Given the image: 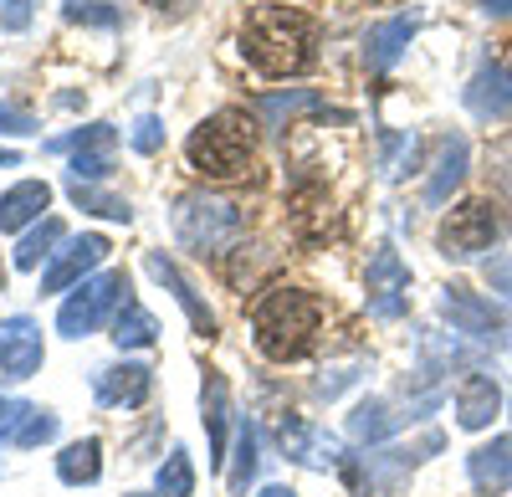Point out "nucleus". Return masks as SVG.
I'll use <instances>...</instances> for the list:
<instances>
[{
  "label": "nucleus",
  "instance_id": "c85d7f7f",
  "mask_svg": "<svg viewBox=\"0 0 512 497\" xmlns=\"http://www.w3.org/2000/svg\"><path fill=\"white\" fill-rule=\"evenodd\" d=\"M415 154H420L415 134H379V175L384 180H405Z\"/></svg>",
  "mask_w": 512,
  "mask_h": 497
},
{
  "label": "nucleus",
  "instance_id": "9b49d317",
  "mask_svg": "<svg viewBox=\"0 0 512 497\" xmlns=\"http://www.w3.org/2000/svg\"><path fill=\"white\" fill-rule=\"evenodd\" d=\"M108 252H113V246H108V236H98V231L72 236V241L62 246V252L52 257V267L41 272V293H67V287L88 282V272H93Z\"/></svg>",
  "mask_w": 512,
  "mask_h": 497
},
{
  "label": "nucleus",
  "instance_id": "c756f323",
  "mask_svg": "<svg viewBox=\"0 0 512 497\" xmlns=\"http://www.w3.org/2000/svg\"><path fill=\"white\" fill-rule=\"evenodd\" d=\"M113 144H118L113 123H88V129H72V134L47 139V154H82V149H113Z\"/></svg>",
  "mask_w": 512,
  "mask_h": 497
},
{
  "label": "nucleus",
  "instance_id": "6ab92c4d",
  "mask_svg": "<svg viewBox=\"0 0 512 497\" xmlns=\"http://www.w3.org/2000/svg\"><path fill=\"white\" fill-rule=\"evenodd\" d=\"M502 410V385L492 375H466L456 385V421L461 431H487Z\"/></svg>",
  "mask_w": 512,
  "mask_h": 497
},
{
  "label": "nucleus",
  "instance_id": "79ce46f5",
  "mask_svg": "<svg viewBox=\"0 0 512 497\" xmlns=\"http://www.w3.org/2000/svg\"><path fill=\"white\" fill-rule=\"evenodd\" d=\"M256 497H297V492H292V487H282V482H272V487H262Z\"/></svg>",
  "mask_w": 512,
  "mask_h": 497
},
{
  "label": "nucleus",
  "instance_id": "a211bd4d",
  "mask_svg": "<svg viewBox=\"0 0 512 497\" xmlns=\"http://www.w3.org/2000/svg\"><path fill=\"white\" fill-rule=\"evenodd\" d=\"M466 477H472V487L482 497H497L512 487V436H492L482 441L472 457H466Z\"/></svg>",
  "mask_w": 512,
  "mask_h": 497
},
{
  "label": "nucleus",
  "instance_id": "412c9836",
  "mask_svg": "<svg viewBox=\"0 0 512 497\" xmlns=\"http://www.w3.org/2000/svg\"><path fill=\"white\" fill-rule=\"evenodd\" d=\"M461 175H466V139H461V134H446V139L436 144V159H431L425 200H431V205H446V200H451V190L461 185Z\"/></svg>",
  "mask_w": 512,
  "mask_h": 497
},
{
  "label": "nucleus",
  "instance_id": "f03ea898",
  "mask_svg": "<svg viewBox=\"0 0 512 497\" xmlns=\"http://www.w3.org/2000/svg\"><path fill=\"white\" fill-rule=\"evenodd\" d=\"M318 328H323V303L308 287H267L251 308V339L277 364L303 359L318 339Z\"/></svg>",
  "mask_w": 512,
  "mask_h": 497
},
{
  "label": "nucleus",
  "instance_id": "5701e85b",
  "mask_svg": "<svg viewBox=\"0 0 512 497\" xmlns=\"http://www.w3.org/2000/svg\"><path fill=\"white\" fill-rule=\"evenodd\" d=\"M57 477H62L67 487H93V482L103 477V441H98V436H82V441L62 446Z\"/></svg>",
  "mask_w": 512,
  "mask_h": 497
},
{
  "label": "nucleus",
  "instance_id": "f8f14e48",
  "mask_svg": "<svg viewBox=\"0 0 512 497\" xmlns=\"http://www.w3.org/2000/svg\"><path fill=\"white\" fill-rule=\"evenodd\" d=\"M231 385L221 369H205V385H200V421H205V436H210V467H226V441H231Z\"/></svg>",
  "mask_w": 512,
  "mask_h": 497
},
{
  "label": "nucleus",
  "instance_id": "7c9ffc66",
  "mask_svg": "<svg viewBox=\"0 0 512 497\" xmlns=\"http://www.w3.org/2000/svg\"><path fill=\"white\" fill-rule=\"evenodd\" d=\"M190 492H195V462L185 446H175L159 462V497H190Z\"/></svg>",
  "mask_w": 512,
  "mask_h": 497
},
{
  "label": "nucleus",
  "instance_id": "b1692460",
  "mask_svg": "<svg viewBox=\"0 0 512 497\" xmlns=\"http://www.w3.org/2000/svg\"><path fill=\"white\" fill-rule=\"evenodd\" d=\"M400 426H405V416H395L390 400H359L354 416H349V436L359 446H379L384 436H395Z\"/></svg>",
  "mask_w": 512,
  "mask_h": 497
},
{
  "label": "nucleus",
  "instance_id": "49530a36",
  "mask_svg": "<svg viewBox=\"0 0 512 497\" xmlns=\"http://www.w3.org/2000/svg\"><path fill=\"white\" fill-rule=\"evenodd\" d=\"M154 6H175V0H154Z\"/></svg>",
  "mask_w": 512,
  "mask_h": 497
},
{
  "label": "nucleus",
  "instance_id": "20e7f679",
  "mask_svg": "<svg viewBox=\"0 0 512 497\" xmlns=\"http://www.w3.org/2000/svg\"><path fill=\"white\" fill-rule=\"evenodd\" d=\"M185 154H190L195 170L216 175V180L246 175V164H251V154H256V123H251L241 108H221V113H210L200 129L190 134Z\"/></svg>",
  "mask_w": 512,
  "mask_h": 497
},
{
  "label": "nucleus",
  "instance_id": "4c0bfd02",
  "mask_svg": "<svg viewBox=\"0 0 512 497\" xmlns=\"http://www.w3.org/2000/svg\"><path fill=\"white\" fill-rule=\"evenodd\" d=\"M21 416H26V405H21V400H6V395H0V446H16Z\"/></svg>",
  "mask_w": 512,
  "mask_h": 497
},
{
  "label": "nucleus",
  "instance_id": "f257e3e1",
  "mask_svg": "<svg viewBox=\"0 0 512 497\" xmlns=\"http://www.w3.org/2000/svg\"><path fill=\"white\" fill-rule=\"evenodd\" d=\"M318 26L297 6H256L241 26V57L267 77H297L313 67Z\"/></svg>",
  "mask_w": 512,
  "mask_h": 497
},
{
  "label": "nucleus",
  "instance_id": "423d86ee",
  "mask_svg": "<svg viewBox=\"0 0 512 497\" xmlns=\"http://www.w3.org/2000/svg\"><path fill=\"white\" fill-rule=\"evenodd\" d=\"M123 303H128V272H118V267L98 272L88 282H77L72 298L57 308V334L62 339H88L113 313H123Z\"/></svg>",
  "mask_w": 512,
  "mask_h": 497
},
{
  "label": "nucleus",
  "instance_id": "cd10ccee",
  "mask_svg": "<svg viewBox=\"0 0 512 497\" xmlns=\"http://www.w3.org/2000/svg\"><path fill=\"white\" fill-rule=\"evenodd\" d=\"M67 195L82 205V211H93V216H103V221H134V205H128L123 195H108V190H98V185H82V180H72L67 185Z\"/></svg>",
  "mask_w": 512,
  "mask_h": 497
},
{
  "label": "nucleus",
  "instance_id": "39448f33",
  "mask_svg": "<svg viewBox=\"0 0 512 497\" xmlns=\"http://www.w3.org/2000/svg\"><path fill=\"white\" fill-rule=\"evenodd\" d=\"M446 441L441 431H425L415 446H369L359 451V457H344V472L354 497H405V482H410V467L425 462V457H436Z\"/></svg>",
  "mask_w": 512,
  "mask_h": 497
},
{
  "label": "nucleus",
  "instance_id": "2f4dec72",
  "mask_svg": "<svg viewBox=\"0 0 512 497\" xmlns=\"http://www.w3.org/2000/svg\"><path fill=\"white\" fill-rule=\"evenodd\" d=\"M57 410H47V405H26V416H21V431H16V451H31V446H41V441H52L57 436Z\"/></svg>",
  "mask_w": 512,
  "mask_h": 497
},
{
  "label": "nucleus",
  "instance_id": "0eeeda50",
  "mask_svg": "<svg viewBox=\"0 0 512 497\" xmlns=\"http://www.w3.org/2000/svg\"><path fill=\"white\" fill-rule=\"evenodd\" d=\"M497 236H502V221L492 211V200H461V205H451V216L441 221L436 246H441L446 262H472V257L487 252Z\"/></svg>",
  "mask_w": 512,
  "mask_h": 497
},
{
  "label": "nucleus",
  "instance_id": "2eb2a0df",
  "mask_svg": "<svg viewBox=\"0 0 512 497\" xmlns=\"http://www.w3.org/2000/svg\"><path fill=\"white\" fill-rule=\"evenodd\" d=\"M277 441H282V457L303 462V467H344V451H338V441H333L328 431L308 426V421H297V416L282 421Z\"/></svg>",
  "mask_w": 512,
  "mask_h": 497
},
{
  "label": "nucleus",
  "instance_id": "58836bf2",
  "mask_svg": "<svg viewBox=\"0 0 512 497\" xmlns=\"http://www.w3.org/2000/svg\"><path fill=\"white\" fill-rule=\"evenodd\" d=\"M31 26V0H0V31H26Z\"/></svg>",
  "mask_w": 512,
  "mask_h": 497
},
{
  "label": "nucleus",
  "instance_id": "7ed1b4c3",
  "mask_svg": "<svg viewBox=\"0 0 512 497\" xmlns=\"http://www.w3.org/2000/svg\"><path fill=\"white\" fill-rule=\"evenodd\" d=\"M175 236L190 246V252L200 257H221L231 252V246L241 241L246 231V216H241V205L226 200V195H210V190H185L175 200Z\"/></svg>",
  "mask_w": 512,
  "mask_h": 497
},
{
  "label": "nucleus",
  "instance_id": "f3484780",
  "mask_svg": "<svg viewBox=\"0 0 512 497\" xmlns=\"http://www.w3.org/2000/svg\"><path fill=\"white\" fill-rule=\"evenodd\" d=\"M466 108H472L477 118H487V123L512 118V77L497 62H482L472 72V82H466Z\"/></svg>",
  "mask_w": 512,
  "mask_h": 497
},
{
  "label": "nucleus",
  "instance_id": "aec40b11",
  "mask_svg": "<svg viewBox=\"0 0 512 497\" xmlns=\"http://www.w3.org/2000/svg\"><path fill=\"white\" fill-rule=\"evenodd\" d=\"M52 205V185L47 180H16L0 195V231H26L41 221V211Z\"/></svg>",
  "mask_w": 512,
  "mask_h": 497
},
{
  "label": "nucleus",
  "instance_id": "ddd939ff",
  "mask_svg": "<svg viewBox=\"0 0 512 497\" xmlns=\"http://www.w3.org/2000/svg\"><path fill=\"white\" fill-rule=\"evenodd\" d=\"M144 272H149L154 282H164L169 293H175V303L185 308V318H190V328H195L200 339H216V313L205 308V298L195 293V282H190L175 262H169L164 252H149V257H144Z\"/></svg>",
  "mask_w": 512,
  "mask_h": 497
},
{
  "label": "nucleus",
  "instance_id": "a19ab883",
  "mask_svg": "<svg viewBox=\"0 0 512 497\" xmlns=\"http://www.w3.org/2000/svg\"><path fill=\"white\" fill-rule=\"evenodd\" d=\"M487 16H512V0H482Z\"/></svg>",
  "mask_w": 512,
  "mask_h": 497
},
{
  "label": "nucleus",
  "instance_id": "f704fd0d",
  "mask_svg": "<svg viewBox=\"0 0 512 497\" xmlns=\"http://www.w3.org/2000/svg\"><path fill=\"white\" fill-rule=\"evenodd\" d=\"M67 21H88V26H118V11L103 0H67Z\"/></svg>",
  "mask_w": 512,
  "mask_h": 497
},
{
  "label": "nucleus",
  "instance_id": "a18cd8bd",
  "mask_svg": "<svg viewBox=\"0 0 512 497\" xmlns=\"http://www.w3.org/2000/svg\"><path fill=\"white\" fill-rule=\"evenodd\" d=\"M123 497H154V492H123Z\"/></svg>",
  "mask_w": 512,
  "mask_h": 497
},
{
  "label": "nucleus",
  "instance_id": "4be33fe9",
  "mask_svg": "<svg viewBox=\"0 0 512 497\" xmlns=\"http://www.w3.org/2000/svg\"><path fill=\"white\" fill-rule=\"evenodd\" d=\"M251 108L262 113V123H267V129H292V118H303V113H328V108H323V98H318V93H308V88L262 93V98H256Z\"/></svg>",
  "mask_w": 512,
  "mask_h": 497
},
{
  "label": "nucleus",
  "instance_id": "ea45409f",
  "mask_svg": "<svg viewBox=\"0 0 512 497\" xmlns=\"http://www.w3.org/2000/svg\"><path fill=\"white\" fill-rule=\"evenodd\" d=\"M492 180H497V190L512 195V139H502V144L492 149Z\"/></svg>",
  "mask_w": 512,
  "mask_h": 497
},
{
  "label": "nucleus",
  "instance_id": "dca6fc26",
  "mask_svg": "<svg viewBox=\"0 0 512 497\" xmlns=\"http://www.w3.org/2000/svg\"><path fill=\"white\" fill-rule=\"evenodd\" d=\"M415 31H420V16H390V21L369 26V36H364V67L369 72H390L405 57V47L415 41Z\"/></svg>",
  "mask_w": 512,
  "mask_h": 497
},
{
  "label": "nucleus",
  "instance_id": "a878e982",
  "mask_svg": "<svg viewBox=\"0 0 512 497\" xmlns=\"http://www.w3.org/2000/svg\"><path fill=\"white\" fill-rule=\"evenodd\" d=\"M62 221L57 216H47V221H36L21 241H16V267L21 272H31V267H41V257H52V246H62Z\"/></svg>",
  "mask_w": 512,
  "mask_h": 497
},
{
  "label": "nucleus",
  "instance_id": "c9c22d12",
  "mask_svg": "<svg viewBox=\"0 0 512 497\" xmlns=\"http://www.w3.org/2000/svg\"><path fill=\"white\" fill-rule=\"evenodd\" d=\"M128 144H134L139 154H154V149L164 144V123H159L154 113H144V118H134V129H128Z\"/></svg>",
  "mask_w": 512,
  "mask_h": 497
},
{
  "label": "nucleus",
  "instance_id": "72a5a7b5",
  "mask_svg": "<svg viewBox=\"0 0 512 497\" xmlns=\"http://www.w3.org/2000/svg\"><path fill=\"white\" fill-rule=\"evenodd\" d=\"M113 175V149H82L72 154V180L93 185V180H108Z\"/></svg>",
  "mask_w": 512,
  "mask_h": 497
},
{
  "label": "nucleus",
  "instance_id": "4468645a",
  "mask_svg": "<svg viewBox=\"0 0 512 497\" xmlns=\"http://www.w3.org/2000/svg\"><path fill=\"white\" fill-rule=\"evenodd\" d=\"M149 390H154V369L149 364H108V369L93 375V395L108 410H134V405L149 400Z\"/></svg>",
  "mask_w": 512,
  "mask_h": 497
},
{
  "label": "nucleus",
  "instance_id": "9d476101",
  "mask_svg": "<svg viewBox=\"0 0 512 497\" xmlns=\"http://www.w3.org/2000/svg\"><path fill=\"white\" fill-rule=\"evenodd\" d=\"M41 359H47V344H41V323L16 313L0 323V380H31Z\"/></svg>",
  "mask_w": 512,
  "mask_h": 497
},
{
  "label": "nucleus",
  "instance_id": "473e14b6",
  "mask_svg": "<svg viewBox=\"0 0 512 497\" xmlns=\"http://www.w3.org/2000/svg\"><path fill=\"white\" fill-rule=\"evenodd\" d=\"M364 369H369L364 354H354V359H333V364L323 369V380H318V395H323V400H338V395H344V390L364 375Z\"/></svg>",
  "mask_w": 512,
  "mask_h": 497
},
{
  "label": "nucleus",
  "instance_id": "37998d69",
  "mask_svg": "<svg viewBox=\"0 0 512 497\" xmlns=\"http://www.w3.org/2000/svg\"><path fill=\"white\" fill-rule=\"evenodd\" d=\"M16 164H21V154H16V149H0V170H16Z\"/></svg>",
  "mask_w": 512,
  "mask_h": 497
},
{
  "label": "nucleus",
  "instance_id": "6e6552de",
  "mask_svg": "<svg viewBox=\"0 0 512 497\" xmlns=\"http://www.w3.org/2000/svg\"><path fill=\"white\" fill-rule=\"evenodd\" d=\"M441 318L456 328V334L477 339V344H512V318L492 298L472 293V287H446L441 293Z\"/></svg>",
  "mask_w": 512,
  "mask_h": 497
},
{
  "label": "nucleus",
  "instance_id": "1a4fd4ad",
  "mask_svg": "<svg viewBox=\"0 0 512 497\" xmlns=\"http://www.w3.org/2000/svg\"><path fill=\"white\" fill-rule=\"evenodd\" d=\"M364 287H369V313H374V318H384V323L405 318V308H410V267L400 262V252H395L390 241L374 252Z\"/></svg>",
  "mask_w": 512,
  "mask_h": 497
},
{
  "label": "nucleus",
  "instance_id": "bb28decb",
  "mask_svg": "<svg viewBox=\"0 0 512 497\" xmlns=\"http://www.w3.org/2000/svg\"><path fill=\"white\" fill-rule=\"evenodd\" d=\"M256 451H262V441H256V426L251 421H241V431H236V462H231V472H226V487L236 492V497H246V487L256 482Z\"/></svg>",
  "mask_w": 512,
  "mask_h": 497
},
{
  "label": "nucleus",
  "instance_id": "c03bdc74",
  "mask_svg": "<svg viewBox=\"0 0 512 497\" xmlns=\"http://www.w3.org/2000/svg\"><path fill=\"white\" fill-rule=\"evenodd\" d=\"M0 293H6V262H0Z\"/></svg>",
  "mask_w": 512,
  "mask_h": 497
},
{
  "label": "nucleus",
  "instance_id": "393cba45",
  "mask_svg": "<svg viewBox=\"0 0 512 497\" xmlns=\"http://www.w3.org/2000/svg\"><path fill=\"white\" fill-rule=\"evenodd\" d=\"M154 339H159L154 313L139 308V303H123V313L113 318V344H118V349H149Z\"/></svg>",
  "mask_w": 512,
  "mask_h": 497
},
{
  "label": "nucleus",
  "instance_id": "e433bc0d",
  "mask_svg": "<svg viewBox=\"0 0 512 497\" xmlns=\"http://www.w3.org/2000/svg\"><path fill=\"white\" fill-rule=\"evenodd\" d=\"M0 134H11V139H26L36 134V118L26 108H11V103H0Z\"/></svg>",
  "mask_w": 512,
  "mask_h": 497
}]
</instances>
